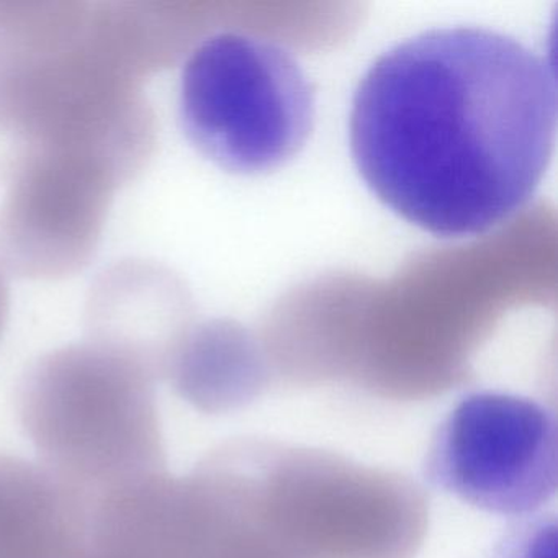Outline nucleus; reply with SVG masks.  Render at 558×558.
I'll return each instance as SVG.
<instances>
[{
	"mask_svg": "<svg viewBox=\"0 0 558 558\" xmlns=\"http://www.w3.org/2000/svg\"><path fill=\"white\" fill-rule=\"evenodd\" d=\"M156 380L99 342L63 345L22 377L19 423L40 462L94 501L166 472Z\"/></svg>",
	"mask_w": 558,
	"mask_h": 558,
	"instance_id": "f03ea898",
	"label": "nucleus"
},
{
	"mask_svg": "<svg viewBox=\"0 0 558 558\" xmlns=\"http://www.w3.org/2000/svg\"><path fill=\"white\" fill-rule=\"evenodd\" d=\"M179 122L191 145L233 174H264L302 151L315 125V89L279 45L236 32L189 54Z\"/></svg>",
	"mask_w": 558,
	"mask_h": 558,
	"instance_id": "7ed1b4c3",
	"label": "nucleus"
},
{
	"mask_svg": "<svg viewBox=\"0 0 558 558\" xmlns=\"http://www.w3.org/2000/svg\"><path fill=\"white\" fill-rule=\"evenodd\" d=\"M551 64L488 28L424 32L381 54L352 99L351 153L398 217L446 240L482 236L534 197L551 158Z\"/></svg>",
	"mask_w": 558,
	"mask_h": 558,
	"instance_id": "f257e3e1",
	"label": "nucleus"
},
{
	"mask_svg": "<svg viewBox=\"0 0 558 558\" xmlns=\"http://www.w3.org/2000/svg\"><path fill=\"white\" fill-rule=\"evenodd\" d=\"M89 9L71 0H0V83L63 50Z\"/></svg>",
	"mask_w": 558,
	"mask_h": 558,
	"instance_id": "6e6552de",
	"label": "nucleus"
},
{
	"mask_svg": "<svg viewBox=\"0 0 558 558\" xmlns=\"http://www.w3.org/2000/svg\"><path fill=\"white\" fill-rule=\"evenodd\" d=\"M87 339L145 365L156 378L187 332V305L179 280L161 264L126 257L104 267L87 290Z\"/></svg>",
	"mask_w": 558,
	"mask_h": 558,
	"instance_id": "423d86ee",
	"label": "nucleus"
},
{
	"mask_svg": "<svg viewBox=\"0 0 558 558\" xmlns=\"http://www.w3.org/2000/svg\"><path fill=\"white\" fill-rule=\"evenodd\" d=\"M557 423L531 398L478 391L462 398L434 433L430 482L466 505L527 515L557 492Z\"/></svg>",
	"mask_w": 558,
	"mask_h": 558,
	"instance_id": "20e7f679",
	"label": "nucleus"
},
{
	"mask_svg": "<svg viewBox=\"0 0 558 558\" xmlns=\"http://www.w3.org/2000/svg\"><path fill=\"white\" fill-rule=\"evenodd\" d=\"M11 315V287H9L8 274L0 267V338L4 335Z\"/></svg>",
	"mask_w": 558,
	"mask_h": 558,
	"instance_id": "9d476101",
	"label": "nucleus"
},
{
	"mask_svg": "<svg viewBox=\"0 0 558 558\" xmlns=\"http://www.w3.org/2000/svg\"><path fill=\"white\" fill-rule=\"evenodd\" d=\"M0 205V267L27 280H63L96 256L122 181L63 149L28 156Z\"/></svg>",
	"mask_w": 558,
	"mask_h": 558,
	"instance_id": "39448f33",
	"label": "nucleus"
},
{
	"mask_svg": "<svg viewBox=\"0 0 558 558\" xmlns=\"http://www.w3.org/2000/svg\"><path fill=\"white\" fill-rule=\"evenodd\" d=\"M90 501L41 462L0 453V558H86Z\"/></svg>",
	"mask_w": 558,
	"mask_h": 558,
	"instance_id": "0eeeda50",
	"label": "nucleus"
},
{
	"mask_svg": "<svg viewBox=\"0 0 558 558\" xmlns=\"http://www.w3.org/2000/svg\"><path fill=\"white\" fill-rule=\"evenodd\" d=\"M495 558H557V521L535 518L511 529Z\"/></svg>",
	"mask_w": 558,
	"mask_h": 558,
	"instance_id": "1a4fd4ad",
	"label": "nucleus"
}]
</instances>
